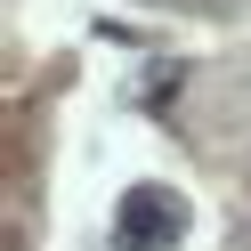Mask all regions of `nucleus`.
<instances>
[{
    "instance_id": "obj_1",
    "label": "nucleus",
    "mask_w": 251,
    "mask_h": 251,
    "mask_svg": "<svg viewBox=\"0 0 251 251\" xmlns=\"http://www.w3.org/2000/svg\"><path fill=\"white\" fill-rule=\"evenodd\" d=\"M186 235V202L170 186H130L122 195V219H114V243L122 251H170Z\"/></svg>"
}]
</instances>
